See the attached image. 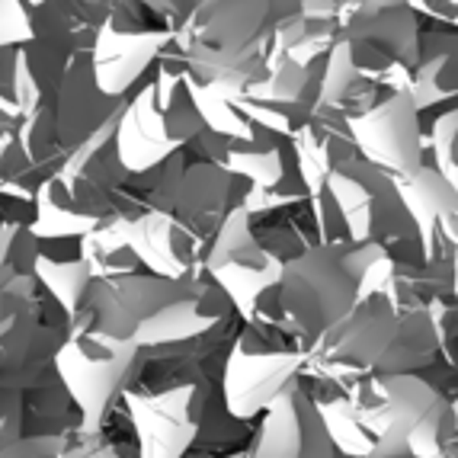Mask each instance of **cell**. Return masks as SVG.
I'll return each instance as SVG.
<instances>
[{
  "label": "cell",
  "mask_w": 458,
  "mask_h": 458,
  "mask_svg": "<svg viewBox=\"0 0 458 458\" xmlns=\"http://www.w3.org/2000/svg\"><path fill=\"white\" fill-rule=\"evenodd\" d=\"M436 352L429 314H397L382 298H360L308 346L305 369L318 382L350 388L375 375H417Z\"/></svg>",
  "instance_id": "2"
},
{
  "label": "cell",
  "mask_w": 458,
  "mask_h": 458,
  "mask_svg": "<svg viewBox=\"0 0 458 458\" xmlns=\"http://www.w3.org/2000/svg\"><path fill=\"white\" fill-rule=\"evenodd\" d=\"M404 7L411 10L417 20L427 16V20H433V23H439V26H452L458 13L449 0H404Z\"/></svg>",
  "instance_id": "17"
},
{
  "label": "cell",
  "mask_w": 458,
  "mask_h": 458,
  "mask_svg": "<svg viewBox=\"0 0 458 458\" xmlns=\"http://www.w3.org/2000/svg\"><path fill=\"white\" fill-rule=\"evenodd\" d=\"M340 458L397 452L439 458L455 433V413L420 375H375L330 397H314Z\"/></svg>",
  "instance_id": "1"
},
{
  "label": "cell",
  "mask_w": 458,
  "mask_h": 458,
  "mask_svg": "<svg viewBox=\"0 0 458 458\" xmlns=\"http://www.w3.org/2000/svg\"><path fill=\"white\" fill-rule=\"evenodd\" d=\"M423 141L433 161H427L458 192V106L433 115L423 125Z\"/></svg>",
  "instance_id": "15"
},
{
  "label": "cell",
  "mask_w": 458,
  "mask_h": 458,
  "mask_svg": "<svg viewBox=\"0 0 458 458\" xmlns=\"http://www.w3.org/2000/svg\"><path fill=\"white\" fill-rule=\"evenodd\" d=\"M141 4H148V10H151L167 30H176V26L183 23L192 10L202 7L206 0H141Z\"/></svg>",
  "instance_id": "16"
},
{
  "label": "cell",
  "mask_w": 458,
  "mask_h": 458,
  "mask_svg": "<svg viewBox=\"0 0 458 458\" xmlns=\"http://www.w3.org/2000/svg\"><path fill=\"white\" fill-rule=\"evenodd\" d=\"M336 32H340L336 0H269L267 71L283 62L298 68L327 62Z\"/></svg>",
  "instance_id": "10"
},
{
  "label": "cell",
  "mask_w": 458,
  "mask_h": 458,
  "mask_svg": "<svg viewBox=\"0 0 458 458\" xmlns=\"http://www.w3.org/2000/svg\"><path fill=\"white\" fill-rule=\"evenodd\" d=\"M324 190L344 218L350 244H375L388 257L423 253L417 228L401 206L394 176L366 164L362 157H352L330 170Z\"/></svg>",
  "instance_id": "6"
},
{
  "label": "cell",
  "mask_w": 458,
  "mask_h": 458,
  "mask_svg": "<svg viewBox=\"0 0 458 458\" xmlns=\"http://www.w3.org/2000/svg\"><path fill=\"white\" fill-rule=\"evenodd\" d=\"M283 267L285 260L263 241L260 231L253 228V218L241 206L225 218L202 260V273L228 295L231 308L244 324L253 318L260 298L279 283Z\"/></svg>",
  "instance_id": "8"
},
{
  "label": "cell",
  "mask_w": 458,
  "mask_h": 458,
  "mask_svg": "<svg viewBox=\"0 0 458 458\" xmlns=\"http://www.w3.org/2000/svg\"><path fill=\"white\" fill-rule=\"evenodd\" d=\"M407 97L423 125L433 115L458 106V32L452 26L420 30L417 64H413Z\"/></svg>",
  "instance_id": "13"
},
{
  "label": "cell",
  "mask_w": 458,
  "mask_h": 458,
  "mask_svg": "<svg viewBox=\"0 0 458 458\" xmlns=\"http://www.w3.org/2000/svg\"><path fill=\"white\" fill-rule=\"evenodd\" d=\"M417 42L420 20L407 7L356 13L344 20L324 62L318 106H330V99L352 81H366L388 93H411Z\"/></svg>",
  "instance_id": "5"
},
{
  "label": "cell",
  "mask_w": 458,
  "mask_h": 458,
  "mask_svg": "<svg viewBox=\"0 0 458 458\" xmlns=\"http://www.w3.org/2000/svg\"><path fill=\"white\" fill-rule=\"evenodd\" d=\"M244 458H336L321 411L314 397L305 394L301 382H295L263 411L260 429Z\"/></svg>",
  "instance_id": "11"
},
{
  "label": "cell",
  "mask_w": 458,
  "mask_h": 458,
  "mask_svg": "<svg viewBox=\"0 0 458 458\" xmlns=\"http://www.w3.org/2000/svg\"><path fill=\"white\" fill-rule=\"evenodd\" d=\"M292 154H295V167L301 183H305L308 196L324 190V180L334 167L360 157L356 145H352L350 125L344 115H336L334 109L318 106L301 129L292 138Z\"/></svg>",
  "instance_id": "14"
},
{
  "label": "cell",
  "mask_w": 458,
  "mask_h": 458,
  "mask_svg": "<svg viewBox=\"0 0 458 458\" xmlns=\"http://www.w3.org/2000/svg\"><path fill=\"white\" fill-rule=\"evenodd\" d=\"M352 145L360 157L388 176H411L427 164L423 123L407 93H388L366 115L350 119Z\"/></svg>",
  "instance_id": "9"
},
{
  "label": "cell",
  "mask_w": 458,
  "mask_h": 458,
  "mask_svg": "<svg viewBox=\"0 0 458 458\" xmlns=\"http://www.w3.org/2000/svg\"><path fill=\"white\" fill-rule=\"evenodd\" d=\"M170 48L196 84L241 93L267 77L269 0H206L174 30Z\"/></svg>",
  "instance_id": "4"
},
{
  "label": "cell",
  "mask_w": 458,
  "mask_h": 458,
  "mask_svg": "<svg viewBox=\"0 0 458 458\" xmlns=\"http://www.w3.org/2000/svg\"><path fill=\"white\" fill-rule=\"evenodd\" d=\"M449 273H452V295L458 298V244L452 247V257H449Z\"/></svg>",
  "instance_id": "18"
},
{
  "label": "cell",
  "mask_w": 458,
  "mask_h": 458,
  "mask_svg": "<svg viewBox=\"0 0 458 458\" xmlns=\"http://www.w3.org/2000/svg\"><path fill=\"white\" fill-rule=\"evenodd\" d=\"M308 362V346L269 324H244L231 340L225 362V404L231 417H260L276 397L298 382Z\"/></svg>",
  "instance_id": "7"
},
{
  "label": "cell",
  "mask_w": 458,
  "mask_h": 458,
  "mask_svg": "<svg viewBox=\"0 0 458 458\" xmlns=\"http://www.w3.org/2000/svg\"><path fill=\"white\" fill-rule=\"evenodd\" d=\"M394 186L407 218L417 228L423 257L449 263L452 247L458 244V192L429 164L411 176H397Z\"/></svg>",
  "instance_id": "12"
},
{
  "label": "cell",
  "mask_w": 458,
  "mask_h": 458,
  "mask_svg": "<svg viewBox=\"0 0 458 458\" xmlns=\"http://www.w3.org/2000/svg\"><path fill=\"white\" fill-rule=\"evenodd\" d=\"M452 30H455V32H458V13H455V23H452Z\"/></svg>",
  "instance_id": "19"
},
{
  "label": "cell",
  "mask_w": 458,
  "mask_h": 458,
  "mask_svg": "<svg viewBox=\"0 0 458 458\" xmlns=\"http://www.w3.org/2000/svg\"><path fill=\"white\" fill-rule=\"evenodd\" d=\"M382 253L375 244H314L285 260L279 283L260 298L247 324H269L311 346L356 301L369 263Z\"/></svg>",
  "instance_id": "3"
},
{
  "label": "cell",
  "mask_w": 458,
  "mask_h": 458,
  "mask_svg": "<svg viewBox=\"0 0 458 458\" xmlns=\"http://www.w3.org/2000/svg\"><path fill=\"white\" fill-rule=\"evenodd\" d=\"M449 4H452V7H455V10H458V0H449Z\"/></svg>",
  "instance_id": "20"
}]
</instances>
